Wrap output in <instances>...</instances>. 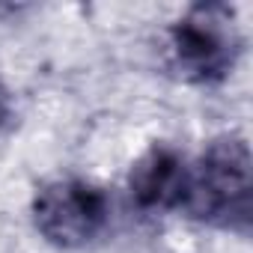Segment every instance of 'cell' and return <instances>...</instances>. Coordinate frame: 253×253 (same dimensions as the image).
<instances>
[{"instance_id": "5b68a950", "label": "cell", "mask_w": 253, "mask_h": 253, "mask_svg": "<svg viewBox=\"0 0 253 253\" xmlns=\"http://www.w3.org/2000/svg\"><path fill=\"white\" fill-rule=\"evenodd\" d=\"M6 119V98H3V92H0V122Z\"/></svg>"}, {"instance_id": "6da1fadb", "label": "cell", "mask_w": 253, "mask_h": 253, "mask_svg": "<svg viewBox=\"0 0 253 253\" xmlns=\"http://www.w3.org/2000/svg\"><path fill=\"white\" fill-rule=\"evenodd\" d=\"M185 206L197 217L223 220L247 217L250 209V152L241 140L223 137L209 146L200 170L188 182Z\"/></svg>"}, {"instance_id": "3957f363", "label": "cell", "mask_w": 253, "mask_h": 253, "mask_svg": "<svg viewBox=\"0 0 253 253\" xmlns=\"http://www.w3.org/2000/svg\"><path fill=\"white\" fill-rule=\"evenodd\" d=\"M232 21L217 6H200L176 24L173 42L182 66L200 78H217L235 57Z\"/></svg>"}, {"instance_id": "7a4b0ae2", "label": "cell", "mask_w": 253, "mask_h": 253, "mask_svg": "<svg viewBox=\"0 0 253 253\" xmlns=\"http://www.w3.org/2000/svg\"><path fill=\"white\" fill-rule=\"evenodd\" d=\"M36 229L57 247H81L107 223V197L78 179L48 185L33 206Z\"/></svg>"}, {"instance_id": "277c9868", "label": "cell", "mask_w": 253, "mask_h": 253, "mask_svg": "<svg viewBox=\"0 0 253 253\" xmlns=\"http://www.w3.org/2000/svg\"><path fill=\"white\" fill-rule=\"evenodd\" d=\"M188 182H191V173L185 161L173 149L161 146L137 161V167L131 170L128 188L140 209H170L185 203Z\"/></svg>"}]
</instances>
